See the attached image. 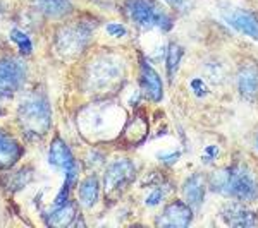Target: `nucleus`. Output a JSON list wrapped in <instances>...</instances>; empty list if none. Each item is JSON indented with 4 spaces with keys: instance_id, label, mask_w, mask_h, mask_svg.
Segmentation results:
<instances>
[{
    "instance_id": "nucleus-3",
    "label": "nucleus",
    "mask_w": 258,
    "mask_h": 228,
    "mask_svg": "<svg viewBox=\"0 0 258 228\" xmlns=\"http://www.w3.org/2000/svg\"><path fill=\"white\" fill-rule=\"evenodd\" d=\"M124 79V64L117 55L112 53H102L95 57L86 69V89L105 96L114 93L119 86H122Z\"/></svg>"
},
{
    "instance_id": "nucleus-30",
    "label": "nucleus",
    "mask_w": 258,
    "mask_h": 228,
    "mask_svg": "<svg viewBox=\"0 0 258 228\" xmlns=\"http://www.w3.org/2000/svg\"><path fill=\"white\" fill-rule=\"evenodd\" d=\"M217 155H219V148L217 146H209L205 149V161H212Z\"/></svg>"
},
{
    "instance_id": "nucleus-9",
    "label": "nucleus",
    "mask_w": 258,
    "mask_h": 228,
    "mask_svg": "<svg viewBox=\"0 0 258 228\" xmlns=\"http://www.w3.org/2000/svg\"><path fill=\"white\" fill-rule=\"evenodd\" d=\"M191 208L182 201H172L165 206L164 213L157 218L159 226H170V228H184L191 223Z\"/></svg>"
},
{
    "instance_id": "nucleus-4",
    "label": "nucleus",
    "mask_w": 258,
    "mask_h": 228,
    "mask_svg": "<svg viewBox=\"0 0 258 228\" xmlns=\"http://www.w3.org/2000/svg\"><path fill=\"white\" fill-rule=\"evenodd\" d=\"M78 124L83 129V134L90 138H110L112 134H117L122 126V110L109 103L91 105L81 111Z\"/></svg>"
},
{
    "instance_id": "nucleus-2",
    "label": "nucleus",
    "mask_w": 258,
    "mask_h": 228,
    "mask_svg": "<svg viewBox=\"0 0 258 228\" xmlns=\"http://www.w3.org/2000/svg\"><path fill=\"white\" fill-rule=\"evenodd\" d=\"M16 119L26 138L41 139L47 136L52 127V108L47 96L41 93L28 94L19 103Z\"/></svg>"
},
{
    "instance_id": "nucleus-6",
    "label": "nucleus",
    "mask_w": 258,
    "mask_h": 228,
    "mask_svg": "<svg viewBox=\"0 0 258 228\" xmlns=\"http://www.w3.org/2000/svg\"><path fill=\"white\" fill-rule=\"evenodd\" d=\"M93 28L95 24H91L90 21H76L73 24L60 26L53 40L55 50L64 57H78L88 47Z\"/></svg>"
},
{
    "instance_id": "nucleus-28",
    "label": "nucleus",
    "mask_w": 258,
    "mask_h": 228,
    "mask_svg": "<svg viewBox=\"0 0 258 228\" xmlns=\"http://www.w3.org/2000/svg\"><path fill=\"white\" fill-rule=\"evenodd\" d=\"M165 2H167L170 7L177 9V11H186V9H189V7L193 6L195 0H165Z\"/></svg>"
},
{
    "instance_id": "nucleus-29",
    "label": "nucleus",
    "mask_w": 258,
    "mask_h": 228,
    "mask_svg": "<svg viewBox=\"0 0 258 228\" xmlns=\"http://www.w3.org/2000/svg\"><path fill=\"white\" fill-rule=\"evenodd\" d=\"M191 88H193L197 96H205L207 94V86H205V82H203V79H193L191 81Z\"/></svg>"
},
{
    "instance_id": "nucleus-22",
    "label": "nucleus",
    "mask_w": 258,
    "mask_h": 228,
    "mask_svg": "<svg viewBox=\"0 0 258 228\" xmlns=\"http://www.w3.org/2000/svg\"><path fill=\"white\" fill-rule=\"evenodd\" d=\"M181 57H182V48L179 45L172 43L167 50V72H169V77L172 79L177 72V67H179V62H181Z\"/></svg>"
},
{
    "instance_id": "nucleus-24",
    "label": "nucleus",
    "mask_w": 258,
    "mask_h": 228,
    "mask_svg": "<svg viewBox=\"0 0 258 228\" xmlns=\"http://www.w3.org/2000/svg\"><path fill=\"white\" fill-rule=\"evenodd\" d=\"M103 161H105V156H103L102 153H98L97 149H91L88 153V156H86V163H88V167L91 168H97L98 165H103Z\"/></svg>"
},
{
    "instance_id": "nucleus-27",
    "label": "nucleus",
    "mask_w": 258,
    "mask_h": 228,
    "mask_svg": "<svg viewBox=\"0 0 258 228\" xmlns=\"http://www.w3.org/2000/svg\"><path fill=\"white\" fill-rule=\"evenodd\" d=\"M159 160L162 161V163H165V165H172V163H176L177 158L181 155H179V151H170V153H159Z\"/></svg>"
},
{
    "instance_id": "nucleus-17",
    "label": "nucleus",
    "mask_w": 258,
    "mask_h": 228,
    "mask_svg": "<svg viewBox=\"0 0 258 228\" xmlns=\"http://www.w3.org/2000/svg\"><path fill=\"white\" fill-rule=\"evenodd\" d=\"M182 196L186 199V204L191 209H198L205 199V179L200 173H193L182 184Z\"/></svg>"
},
{
    "instance_id": "nucleus-12",
    "label": "nucleus",
    "mask_w": 258,
    "mask_h": 228,
    "mask_svg": "<svg viewBox=\"0 0 258 228\" xmlns=\"http://www.w3.org/2000/svg\"><path fill=\"white\" fill-rule=\"evenodd\" d=\"M238 88L241 96L248 101H255L258 98V65L248 62L238 72Z\"/></svg>"
},
{
    "instance_id": "nucleus-20",
    "label": "nucleus",
    "mask_w": 258,
    "mask_h": 228,
    "mask_svg": "<svg viewBox=\"0 0 258 228\" xmlns=\"http://www.w3.org/2000/svg\"><path fill=\"white\" fill-rule=\"evenodd\" d=\"M100 197V180L97 175H88L78 185V199L85 208L97 204Z\"/></svg>"
},
{
    "instance_id": "nucleus-23",
    "label": "nucleus",
    "mask_w": 258,
    "mask_h": 228,
    "mask_svg": "<svg viewBox=\"0 0 258 228\" xmlns=\"http://www.w3.org/2000/svg\"><path fill=\"white\" fill-rule=\"evenodd\" d=\"M207 74H209V79L214 81V82H220L224 77V69L220 64H215V62H212V64L207 65Z\"/></svg>"
},
{
    "instance_id": "nucleus-11",
    "label": "nucleus",
    "mask_w": 258,
    "mask_h": 228,
    "mask_svg": "<svg viewBox=\"0 0 258 228\" xmlns=\"http://www.w3.org/2000/svg\"><path fill=\"white\" fill-rule=\"evenodd\" d=\"M140 77H141V89H143L145 96L153 103L160 101L162 96H164V84H162L159 74L147 62H141Z\"/></svg>"
},
{
    "instance_id": "nucleus-21",
    "label": "nucleus",
    "mask_w": 258,
    "mask_h": 228,
    "mask_svg": "<svg viewBox=\"0 0 258 228\" xmlns=\"http://www.w3.org/2000/svg\"><path fill=\"white\" fill-rule=\"evenodd\" d=\"M9 38L18 45L19 52L23 53V55H31L33 53V41L23 30H19V28H12L11 33H9Z\"/></svg>"
},
{
    "instance_id": "nucleus-31",
    "label": "nucleus",
    "mask_w": 258,
    "mask_h": 228,
    "mask_svg": "<svg viewBox=\"0 0 258 228\" xmlns=\"http://www.w3.org/2000/svg\"><path fill=\"white\" fill-rule=\"evenodd\" d=\"M2 98H4V96H2V93H0V101H2ZM0 106H2V105H0ZM0 113H2V111H0Z\"/></svg>"
},
{
    "instance_id": "nucleus-7",
    "label": "nucleus",
    "mask_w": 258,
    "mask_h": 228,
    "mask_svg": "<svg viewBox=\"0 0 258 228\" xmlns=\"http://www.w3.org/2000/svg\"><path fill=\"white\" fill-rule=\"evenodd\" d=\"M136 179V165L131 160H115L107 167L103 175V189L107 197L117 199Z\"/></svg>"
},
{
    "instance_id": "nucleus-10",
    "label": "nucleus",
    "mask_w": 258,
    "mask_h": 228,
    "mask_svg": "<svg viewBox=\"0 0 258 228\" xmlns=\"http://www.w3.org/2000/svg\"><path fill=\"white\" fill-rule=\"evenodd\" d=\"M24 148L7 134L6 131L0 132V170H11L16 167V163L23 158Z\"/></svg>"
},
{
    "instance_id": "nucleus-26",
    "label": "nucleus",
    "mask_w": 258,
    "mask_h": 228,
    "mask_svg": "<svg viewBox=\"0 0 258 228\" xmlns=\"http://www.w3.org/2000/svg\"><path fill=\"white\" fill-rule=\"evenodd\" d=\"M164 196H165V190H162L159 187L153 189L152 194H150V196L147 197V204L148 206H157L162 201V199H164Z\"/></svg>"
},
{
    "instance_id": "nucleus-33",
    "label": "nucleus",
    "mask_w": 258,
    "mask_h": 228,
    "mask_svg": "<svg viewBox=\"0 0 258 228\" xmlns=\"http://www.w3.org/2000/svg\"><path fill=\"white\" fill-rule=\"evenodd\" d=\"M2 131H4V129H0V132H2Z\"/></svg>"
},
{
    "instance_id": "nucleus-8",
    "label": "nucleus",
    "mask_w": 258,
    "mask_h": 228,
    "mask_svg": "<svg viewBox=\"0 0 258 228\" xmlns=\"http://www.w3.org/2000/svg\"><path fill=\"white\" fill-rule=\"evenodd\" d=\"M26 81V65L18 57H0V93L4 98H11L23 88Z\"/></svg>"
},
{
    "instance_id": "nucleus-16",
    "label": "nucleus",
    "mask_w": 258,
    "mask_h": 228,
    "mask_svg": "<svg viewBox=\"0 0 258 228\" xmlns=\"http://www.w3.org/2000/svg\"><path fill=\"white\" fill-rule=\"evenodd\" d=\"M222 218L227 225L231 226H255L258 223L256 213L246 209L244 206L238 204V202H232V204H227L226 208L222 209Z\"/></svg>"
},
{
    "instance_id": "nucleus-19",
    "label": "nucleus",
    "mask_w": 258,
    "mask_h": 228,
    "mask_svg": "<svg viewBox=\"0 0 258 228\" xmlns=\"http://www.w3.org/2000/svg\"><path fill=\"white\" fill-rule=\"evenodd\" d=\"M33 6L40 14L53 19L64 18L73 11V4L69 0H33Z\"/></svg>"
},
{
    "instance_id": "nucleus-13",
    "label": "nucleus",
    "mask_w": 258,
    "mask_h": 228,
    "mask_svg": "<svg viewBox=\"0 0 258 228\" xmlns=\"http://www.w3.org/2000/svg\"><path fill=\"white\" fill-rule=\"evenodd\" d=\"M47 158H48V163L52 165L53 168L62 170V172H66L68 168L78 163V161L74 160L69 146L66 144V141L59 138V136H55V138L52 139V143H50Z\"/></svg>"
},
{
    "instance_id": "nucleus-32",
    "label": "nucleus",
    "mask_w": 258,
    "mask_h": 228,
    "mask_svg": "<svg viewBox=\"0 0 258 228\" xmlns=\"http://www.w3.org/2000/svg\"><path fill=\"white\" fill-rule=\"evenodd\" d=\"M256 146H258V139H256Z\"/></svg>"
},
{
    "instance_id": "nucleus-1",
    "label": "nucleus",
    "mask_w": 258,
    "mask_h": 228,
    "mask_svg": "<svg viewBox=\"0 0 258 228\" xmlns=\"http://www.w3.org/2000/svg\"><path fill=\"white\" fill-rule=\"evenodd\" d=\"M210 187L214 192L244 202H251L258 197V180L244 165H232L214 172L210 177Z\"/></svg>"
},
{
    "instance_id": "nucleus-5",
    "label": "nucleus",
    "mask_w": 258,
    "mask_h": 228,
    "mask_svg": "<svg viewBox=\"0 0 258 228\" xmlns=\"http://www.w3.org/2000/svg\"><path fill=\"white\" fill-rule=\"evenodd\" d=\"M127 18L143 30H162L169 31L172 28V19L155 0H126L124 4Z\"/></svg>"
},
{
    "instance_id": "nucleus-25",
    "label": "nucleus",
    "mask_w": 258,
    "mask_h": 228,
    "mask_svg": "<svg viewBox=\"0 0 258 228\" xmlns=\"http://www.w3.org/2000/svg\"><path fill=\"white\" fill-rule=\"evenodd\" d=\"M105 30L110 36H114V38H122V36H126V33H127V30L120 23H109Z\"/></svg>"
},
{
    "instance_id": "nucleus-15",
    "label": "nucleus",
    "mask_w": 258,
    "mask_h": 228,
    "mask_svg": "<svg viewBox=\"0 0 258 228\" xmlns=\"http://www.w3.org/2000/svg\"><path fill=\"white\" fill-rule=\"evenodd\" d=\"M148 120L145 117V113H136L129 122L126 124L122 131H120L119 139L122 141L127 146H135V144H140L141 141L148 136Z\"/></svg>"
},
{
    "instance_id": "nucleus-14",
    "label": "nucleus",
    "mask_w": 258,
    "mask_h": 228,
    "mask_svg": "<svg viewBox=\"0 0 258 228\" xmlns=\"http://www.w3.org/2000/svg\"><path fill=\"white\" fill-rule=\"evenodd\" d=\"M226 21L238 31L258 40V18L253 12L243 9H232L226 12Z\"/></svg>"
},
{
    "instance_id": "nucleus-18",
    "label": "nucleus",
    "mask_w": 258,
    "mask_h": 228,
    "mask_svg": "<svg viewBox=\"0 0 258 228\" xmlns=\"http://www.w3.org/2000/svg\"><path fill=\"white\" fill-rule=\"evenodd\" d=\"M78 218V211L74 202H68L64 206H53L52 211L43 214V219L48 226H71L74 223V219Z\"/></svg>"
}]
</instances>
